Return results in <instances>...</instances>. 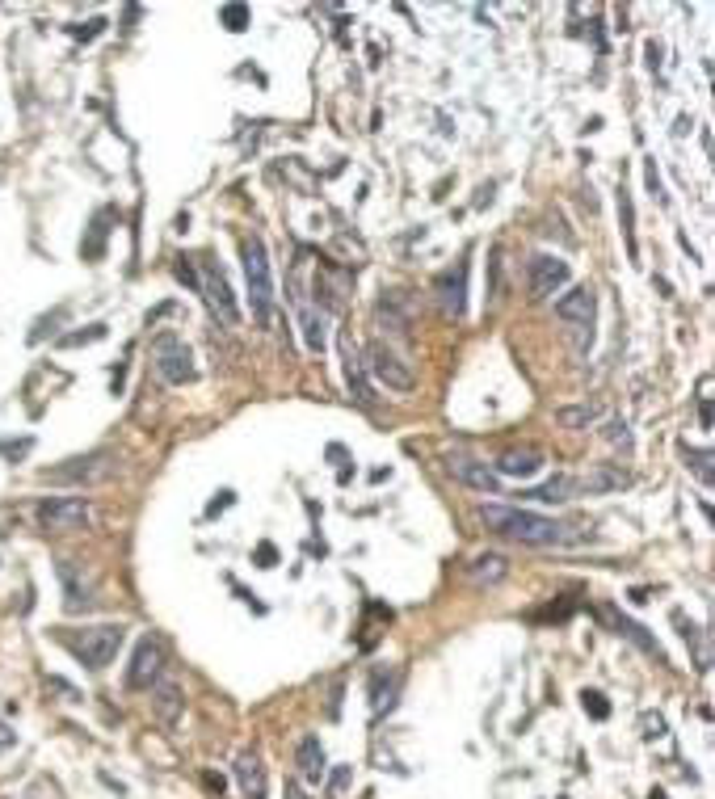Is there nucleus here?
<instances>
[{
    "label": "nucleus",
    "mask_w": 715,
    "mask_h": 799,
    "mask_svg": "<svg viewBox=\"0 0 715 799\" xmlns=\"http://www.w3.org/2000/svg\"><path fill=\"white\" fill-rule=\"evenodd\" d=\"M480 522L493 534L522 547H556L572 539L569 526H560V522L543 518V513H531V509H513V505H480Z\"/></svg>",
    "instance_id": "obj_1"
},
{
    "label": "nucleus",
    "mask_w": 715,
    "mask_h": 799,
    "mask_svg": "<svg viewBox=\"0 0 715 799\" xmlns=\"http://www.w3.org/2000/svg\"><path fill=\"white\" fill-rule=\"evenodd\" d=\"M122 640H127V627L118 623H98V627H68L60 631V644L89 669H106L114 656H118Z\"/></svg>",
    "instance_id": "obj_2"
},
{
    "label": "nucleus",
    "mask_w": 715,
    "mask_h": 799,
    "mask_svg": "<svg viewBox=\"0 0 715 799\" xmlns=\"http://www.w3.org/2000/svg\"><path fill=\"white\" fill-rule=\"evenodd\" d=\"M240 257H244V278H249V295H253L257 324H269V315H274V278H269L266 240H261V236H249V240L240 244Z\"/></svg>",
    "instance_id": "obj_3"
},
{
    "label": "nucleus",
    "mask_w": 715,
    "mask_h": 799,
    "mask_svg": "<svg viewBox=\"0 0 715 799\" xmlns=\"http://www.w3.org/2000/svg\"><path fill=\"white\" fill-rule=\"evenodd\" d=\"M556 320L569 328V337L577 350H589V341H594V320H597V295L594 287H572L556 299Z\"/></svg>",
    "instance_id": "obj_4"
},
{
    "label": "nucleus",
    "mask_w": 715,
    "mask_h": 799,
    "mask_svg": "<svg viewBox=\"0 0 715 799\" xmlns=\"http://www.w3.org/2000/svg\"><path fill=\"white\" fill-rule=\"evenodd\" d=\"M114 472H118V455H114V450H89V455H76V459L60 463V467H47L42 480L85 488V484H101V480H109Z\"/></svg>",
    "instance_id": "obj_5"
},
{
    "label": "nucleus",
    "mask_w": 715,
    "mask_h": 799,
    "mask_svg": "<svg viewBox=\"0 0 715 799\" xmlns=\"http://www.w3.org/2000/svg\"><path fill=\"white\" fill-rule=\"evenodd\" d=\"M362 366H366V375L379 379V383H383V388H391V391H412V388H417L412 366L404 362L391 345H383V341H371V345H366Z\"/></svg>",
    "instance_id": "obj_6"
},
{
    "label": "nucleus",
    "mask_w": 715,
    "mask_h": 799,
    "mask_svg": "<svg viewBox=\"0 0 715 799\" xmlns=\"http://www.w3.org/2000/svg\"><path fill=\"white\" fill-rule=\"evenodd\" d=\"M152 358H156V375L165 383H194L198 366H194V353L185 345L182 337H173V333H160L152 341Z\"/></svg>",
    "instance_id": "obj_7"
},
{
    "label": "nucleus",
    "mask_w": 715,
    "mask_h": 799,
    "mask_svg": "<svg viewBox=\"0 0 715 799\" xmlns=\"http://www.w3.org/2000/svg\"><path fill=\"white\" fill-rule=\"evenodd\" d=\"M89 518H93V509L85 497H47L38 505V526L51 534L80 531V526H89Z\"/></svg>",
    "instance_id": "obj_8"
},
{
    "label": "nucleus",
    "mask_w": 715,
    "mask_h": 799,
    "mask_svg": "<svg viewBox=\"0 0 715 799\" xmlns=\"http://www.w3.org/2000/svg\"><path fill=\"white\" fill-rule=\"evenodd\" d=\"M572 269L564 257H551V253H539L531 257V266H526V287H531V299H551L569 287Z\"/></svg>",
    "instance_id": "obj_9"
},
{
    "label": "nucleus",
    "mask_w": 715,
    "mask_h": 799,
    "mask_svg": "<svg viewBox=\"0 0 715 799\" xmlns=\"http://www.w3.org/2000/svg\"><path fill=\"white\" fill-rule=\"evenodd\" d=\"M165 673V644L156 635H144L135 644V656H131V669H127V691H152Z\"/></svg>",
    "instance_id": "obj_10"
},
{
    "label": "nucleus",
    "mask_w": 715,
    "mask_h": 799,
    "mask_svg": "<svg viewBox=\"0 0 715 799\" xmlns=\"http://www.w3.org/2000/svg\"><path fill=\"white\" fill-rule=\"evenodd\" d=\"M198 291L206 295V303H211L215 320H223L228 328L240 324V307H236V295H231L228 278H223V274H219L215 266H206V269H202V278H198Z\"/></svg>",
    "instance_id": "obj_11"
},
{
    "label": "nucleus",
    "mask_w": 715,
    "mask_h": 799,
    "mask_svg": "<svg viewBox=\"0 0 715 799\" xmlns=\"http://www.w3.org/2000/svg\"><path fill=\"white\" fill-rule=\"evenodd\" d=\"M60 581H63V606L80 615L93 606V594H98V581H93V572H85V564H76V559H60Z\"/></svg>",
    "instance_id": "obj_12"
},
{
    "label": "nucleus",
    "mask_w": 715,
    "mask_h": 799,
    "mask_svg": "<svg viewBox=\"0 0 715 799\" xmlns=\"http://www.w3.org/2000/svg\"><path fill=\"white\" fill-rule=\"evenodd\" d=\"M447 472L459 480V484L475 488V493H488V497H497L501 493V475L488 467V463L472 459V455H447Z\"/></svg>",
    "instance_id": "obj_13"
},
{
    "label": "nucleus",
    "mask_w": 715,
    "mask_h": 799,
    "mask_svg": "<svg viewBox=\"0 0 715 799\" xmlns=\"http://www.w3.org/2000/svg\"><path fill=\"white\" fill-rule=\"evenodd\" d=\"M434 291H437L442 312H447V315H463V312H467V266H455V269H447V274H437Z\"/></svg>",
    "instance_id": "obj_14"
},
{
    "label": "nucleus",
    "mask_w": 715,
    "mask_h": 799,
    "mask_svg": "<svg viewBox=\"0 0 715 799\" xmlns=\"http://www.w3.org/2000/svg\"><path fill=\"white\" fill-rule=\"evenodd\" d=\"M350 291H353V274H350V269H337V266L320 269V278H315V295H320V303H325V312H341Z\"/></svg>",
    "instance_id": "obj_15"
},
{
    "label": "nucleus",
    "mask_w": 715,
    "mask_h": 799,
    "mask_svg": "<svg viewBox=\"0 0 715 799\" xmlns=\"http://www.w3.org/2000/svg\"><path fill=\"white\" fill-rule=\"evenodd\" d=\"M345 383H350V396L362 404V409H375V388H371V375H366L362 366V353L345 337Z\"/></svg>",
    "instance_id": "obj_16"
},
{
    "label": "nucleus",
    "mask_w": 715,
    "mask_h": 799,
    "mask_svg": "<svg viewBox=\"0 0 715 799\" xmlns=\"http://www.w3.org/2000/svg\"><path fill=\"white\" fill-rule=\"evenodd\" d=\"M543 472V450L539 446H513L497 459V475H513V480H531Z\"/></svg>",
    "instance_id": "obj_17"
},
{
    "label": "nucleus",
    "mask_w": 715,
    "mask_h": 799,
    "mask_svg": "<svg viewBox=\"0 0 715 799\" xmlns=\"http://www.w3.org/2000/svg\"><path fill=\"white\" fill-rule=\"evenodd\" d=\"M602 618H607V623L618 631V635H627L631 644H640V648H644V653H648V656H656V661H665V653H661V644H656L653 635H648V631L640 627V623H631L627 615H618L615 606H602Z\"/></svg>",
    "instance_id": "obj_18"
},
{
    "label": "nucleus",
    "mask_w": 715,
    "mask_h": 799,
    "mask_svg": "<svg viewBox=\"0 0 715 799\" xmlns=\"http://www.w3.org/2000/svg\"><path fill=\"white\" fill-rule=\"evenodd\" d=\"M236 778H240L244 799H266L269 783H266V766H261L257 753H240V757H236Z\"/></svg>",
    "instance_id": "obj_19"
},
{
    "label": "nucleus",
    "mask_w": 715,
    "mask_h": 799,
    "mask_svg": "<svg viewBox=\"0 0 715 799\" xmlns=\"http://www.w3.org/2000/svg\"><path fill=\"white\" fill-rule=\"evenodd\" d=\"M295 766H299V778H304V783H320V778H325V745H320V737H304L299 740V749H295Z\"/></svg>",
    "instance_id": "obj_20"
},
{
    "label": "nucleus",
    "mask_w": 715,
    "mask_h": 799,
    "mask_svg": "<svg viewBox=\"0 0 715 799\" xmlns=\"http://www.w3.org/2000/svg\"><path fill=\"white\" fill-rule=\"evenodd\" d=\"M375 315H379V324H388L391 333L409 337V328H412V307H404L400 291H383V299H379Z\"/></svg>",
    "instance_id": "obj_21"
},
{
    "label": "nucleus",
    "mask_w": 715,
    "mask_h": 799,
    "mask_svg": "<svg viewBox=\"0 0 715 799\" xmlns=\"http://www.w3.org/2000/svg\"><path fill=\"white\" fill-rule=\"evenodd\" d=\"M627 484H631V472H623L615 463H597L585 480H577V488H585V493H618V488H627Z\"/></svg>",
    "instance_id": "obj_22"
},
{
    "label": "nucleus",
    "mask_w": 715,
    "mask_h": 799,
    "mask_svg": "<svg viewBox=\"0 0 715 799\" xmlns=\"http://www.w3.org/2000/svg\"><path fill=\"white\" fill-rule=\"evenodd\" d=\"M182 707H185V699H182V686H177V682H156V686H152V711H156L165 724H177V719H182Z\"/></svg>",
    "instance_id": "obj_23"
},
{
    "label": "nucleus",
    "mask_w": 715,
    "mask_h": 799,
    "mask_svg": "<svg viewBox=\"0 0 715 799\" xmlns=\"http://www.w3.org/2000/svg\"><path fill=\"white\" fill-rule=\"evenodd\" d=\"M505 572H510V559L505 556H475L472 564H467V577H472L475 585H497V581H505Z\"/></svg>",
    "instance_id": "obj_24"
},
{
    "label": "nucleus",
    "mask_w": 715,
    "mask_h": 799,
    "mask_svg": "<svg viewBox=\"0 0 715 799\" xmlns=\"http://www.w3.org/2000/svg\"><path fill=\"white\" fill-rule=\"evenodd\" d=\"M572 493H577V480L560 472V475H551L547 484L531 488L526 497H531V501H543V505H560V501H572Z\"/></svg>",
    "instance_id": "obj_25"
},
{
    "label": "nucleus",
    "mask_w": 715,
    "mask_h": 799,
    "mask_svg": "<svg viewBox=\"0 0 715 799\" xmlns=\"http://www.w3.org/2000/svg\"><path fill=\"white\" fill-rule=\"evenodd\" d=\"M299 328H304L307 350H325V315L315 312V307H307V303H304V312H299Z\"/></svg>",
    "instance_id": "obj_26"
},
{
    "label": "nucleus",
    "mask_w": 715,
    "mask_h": 799,
    "mask_svg": "<svg viewBox=\"0 0 715 799\" xmlns=\"http://www.w3.org/2000/svg\"><path fill=\"white\" fill-rule=\"evenodd\" d=\"M682 455H686V467H691L694 475H699V480H703V488H711V450H703V446H686L682 450Z\"/></svg>",
    "instance_id": "obj_27"
},
{
    "label": "nucleus",
    "mask_w": 715,
    "mask_h": 799,
    "mask_svg": "<svg viewBox=\"0 0 715 799\" xmlns=\"http://www.w3.org/2000/svg\"><path fill=\"white\" fill-rule=\"evenodd\" d=\"M597 404H577V409H560V425H564V429H581V425H589L597 417Z\"/></svg>",
    "instance_id": "obj_28"
},
{
    "label": "nucleus",
    "mask_w": 715,
    "mask_h": 799,
    "mask_svg": "<svg viewBox=\"0 0 715 799\" xmlns=\"http://www.w3.org/2000/svg\"><path fill=\"white\" fill-rule=\"evenodd\" d=\"M109 328L106 324H89L85 333H68V337H60L63 350H76V345H93V341H106Z\"/></svg>",
    "instance_id": "obj_29"
},
{
    "label": "nucleus",
    "mask_w": 715,
    "mask_h": 799,
    "mask_svg": "<svg viewBox=\"0 0 715 799\" xmlns=\"http://www.w3.org/2000/svg\"><path fill=\"white\" fill-rule=\"evenodd\" d=\"M219 22L228 25L231 34L249 30V5H223V9H219Z\"/></svg>",
    "instance_id": "obj_30"
},
{
    "label": "nucleus",
    "mask_w": 715,
    "mask_h": 799,
    "mask_svg": "<svg viewBox=\"0 0 715 799\" xmlns=\"http://www.w3.org/2000/svg\"><path fill=\"white\" fill-rule=\"evenodd\" d=\"M618 215H623V236H627V249H631V257H635V211H631L627 190L618 194Z\"/></svg>",
    "instance_id": "obj_31"
},
{
    "label": "nucleus",
    "mask_w": 715,
    "mask_h": 799,
    "mask_svg": "<svg viewBox=\"0 0 715 799\" xmlns=\"http://www.w3.org/2000/svg\"><path fill=\"white\" fill-rule=\"evenodd\" d=\"M106 219H109V211H101L98 223H93V240H89L85 249H80L85 257H101V244H106V231H109V228H106Z\"/></svg>",
    "instance_id": "obj_32"
},
{
    "label": "nucleus",
    "mask_w": 715,
    "mask_h": 799,
    "mask_svg": "<svg viewBox=\"0 0 715 799\" xmlns=\"http://www.w3.org/2000/svg\"><path fill=\"white\" fill-rule=\"evenodd\" d=\"M699 425L711 429V379H699Z\"/></svg>",
    "instance_id": "obj_33"
},
{
    "label": "nucleus",
    "mask_w": 715,
    "mask_h": 799,
    "mask_svg": "<svg viewBox=\"0 0 715 799\" xmlns=\"http://www.w3.org/2000/svg\"><path fill=\"white\" fill-rule=\"evenodd\" d=\"M581 707L594 715V719H607V715H610L607 694H597V691H585V694H581Z\"/></svg>",
    "instance_id": "obj_34"
},
{
    "label": "nucleus",
    "mask_w": 715,
    "mask_h": 799,
    "mask_svg": "<svg viewBox=\"0 0 715 799\" xmlns=\"http://www.w3.org/2000/svg\"><path fill=\"white\" fill-rule=\"evenodd\" d=\"M607 442H610V446L631 450V429H627V421H610V425H607Z\"/></svg>",
    "instance_id": "obj_35"
},
{
    "label": "nucleus",
    "mask_w": 715,
    "mask_h": 799,
    "mask_svg": "<svg viewBox=\"0 0 715 799\" xmlns=\"http://www.w3.org/2000/svg\"><path fill=\"white\" fill-rule=\"evenodd\" d=\"M640 728H644V740H661V737H665V719H661L656 711H644Z\"/></svg>",
    "instance_id": "obj_36"
},
{
    "label": "nucleus",
    "mask_w": 715,
    "mask_h": 799,
    "mask_svg": "<svg viewBox=\"0 0 715 799\" xmlns=\"http://www.w3.org/2000/svg\"><path fill=\"white\" fill-rule=\"evenodd\" d=\"M30 446H34V437H22V442H0V455H9V459H22V455H30Z\"/></svg>",
    "instance_id": "obj_37"
},
{
    "label": "nucleus",
    "mask_w": 715,
    "mask_h": 799,
    "mask_svg": "<svg viewBox=\"0 0 715 799\" xmlns=\"http://www.w3.org/2000/svg\"><path fill=\"white\" fill-rule=\"evenodd\" d=\"M177 278L198 291V274H194V261H190V257H177Z\"/></svg>",
    "instance_id": "obj_38"
},
{
    "label": "nucleus",
    "mask_w": 715,
    "mask_h": 799,
    "mask_svg": "<svg viewBox=\"0 0 715 799\" xmlns=\"http://www.w3.org/2000/svg\"><path fill=\"white\" fill-rule=\"evenodd\" d=\"M350 787V766H341V770H333V778H328V791L333 795H341V791Z\"/></svg>",
    "instance_id": "obj_39"
},
{
    "label": "nucleus",
    "mask_w": 715,
    "mask_h": 799,
    "mask_svg": "<svg viewBox=\"0 0 715 799\" xmlns=\"http://www.w3.org/2000/svg\"><path fill=\"white\" fill-rule=\"evenodd\" d=\"M101 25H106V22L98 17V22H89V25H68V34H72V38H98Z\"/></svg>",
    "instance_id": "obj_40"
},
{
    "label": "nucleus",
    "mask_w": 715,
    "mask_h": 799,
    "mask_svg": "<svg viewBox=\"0 0 715 799\" xmlns=\"http://www.w3.org/2000/svg\"><path fill=\"white\" fill-rule=\"evenodd\" d=\"M257 564H261V569H274V564H278V551H274V543H261V547H257Z\"/></svg>",
    "instance_id": "obj_41"
},
{
    "label": "nucleus",
    "mask_w": 715,
    "mask_h": 799,
    "mask_svg": "<svg viewBox=\"0 0 715 799\" xmlns=\"http://www.w3.org/2000/svg\"><path fill=\"white\" fill-rule=\"evenodd\" d=\"M644 177H648V190H653V198H661V202H665V194H661V177H656V164H653V160L644 164Z\"/></svg>",
    "instance_id": "obj_42"
},
{
    "label": "nucleus",
    "mask_w": 715,
    "mask_h": 799,
    "mask_svg": "<svg viewBox=\"0 0 715 799\" xmlns=\"http://www.w3.org/2000/svg\"><path fill=\"white\" fill-rule=\"evenodd\" d=\"M231 497H236V493H228V488H223V493H219V497L211 501V505H206V513H211V518H215L219 509H228V505H231Z\"/></svg>",
    "instance_id": "obj_43"
},
{
    "label": "nucleus",
    "mask_w": 715,
    "mask_h": 799,
    "mask_svg": "<svg viewBox=\"0 0 715 799\" xmlns=\"http://www.w3.org/2000/svg\"><path fill=\"white\" fill-rule=\"evenodd\" d=\"M13 740H17V732H13V728L5 724V719H0V753L13 749Z\"/></svg>",
    "instance_id": "obj_44"
},
{
    "label": "nucleus",
    "mask_w": 715,
    "mask_h": 799,
    "mask_svg": "<svg viewBox=\"0 0 715 799\" xmlns=\"http://www.w3.org/2000/svg\"><path fill=\"white\" fill-rule=\"evenodd\" d=\"M648 68H661V47L656 42H648Z\"/></svg>",
    "instance_id": "obj_45"
},
{
    "label": "nucleus",
    "mask_w": 715,
    "mask_h": 799,
    "mask_svg": "<svg viewBox=\"0 0 715 799\" xmlns=\"http://www.w3.org/2000/svg\"><path fill=\"white\" fill-rule=\"evenodd\" d=\"M287 799H307V791L299 783H287Z\"/></svg>",
    "instance_id": "obj_46"
},
{
    "label": "nucleus",
    "mask_w": 715,
    "mask_h": 799,
    "mask_svg": "<svg viewBox=\"0 0 715 799\" xmlns=\"http://www.w3.org/2000/svg\"><path fill=\"white\" fill-rule=\"evenodd\" d=\"M202 783H206V787H211V791H219V795H223V778H219V775H206Z\"/></svg>",
    "instance_id": "obj_47"
},
{
    "label": "nucleus",
    "mask_w": 715,
    "mask_h": 799,
    "mask_svg": "<svg viewBox=\"0 0 715 799\" xmlns=\"http://www.w3.org/2000/svg\"><path fill=\"white\" fill-rule=\"evenodd\" d=\"M648 799H669V795H665V791H653V795H648Z\"/></svg>",
    "instance_id": "obj_48"
}]
</instances>
